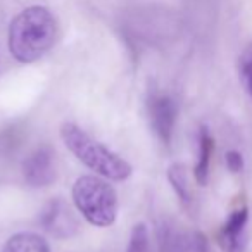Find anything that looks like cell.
<instances>
[{
	"instance_id": "6da1fadb",
	"label": "cell",
	"mask_w": 252,
	"mask_h": 252,
	"mask_svg": "<svg viewBox=\"0 0 252 252\" xmlns=\"http://www.w3.org/2000/svg\"><path fill=\"white\" fill-rule=\"evenodd\" d=\"M57 36V21L45 7L33 5L12 19L9 26V50L19 63H35L43 57Z\"/></svg>"
},
{
	"instance_id": "7a4b0ae2",
	"label": "cell",
	"mask_w": 252,
	"mask_h": 252,
	"mask_svg": "<svg viewBox=\"0 0 252 252\" xmlns=\"http://www.w3.org/2000/svg\"><path fill=\"white\" fill-rule=\"evenodd\" d=\"M61 138L64 145L76 156L78 161H81L102 178L121 182L131 175V166L125 159L119 158L104 144L94 140L74 123H64L61 126Z\"/></svg>"
},
{
	"instance_id": "3957f363",
	"label": "cell",
	"mask_w": 252,
	"mask_h": 252,
	"mask_svg": "<svg viewBox=\"0 0 252 252\" xmlns=\"http://www.w3.org/2000/svg\"><path fill=\"white\" fill-rule=\"evenodd\" d=\"M73 202L94 226H111L118 216V193L100 176H80L73 185Z\"/></svg>"
},
{
	"instance_id": "277c9868",
	"label": "cell",
	"mask_w": 252,
	"mask_h": 252,
	"mask_svg": "<svg viewBox=\"0 0 252 252\" xmlns=\"http://www.w3.org/2000/svg\"><path fill=\"white\" fill-rule=\"evenodd\" d=\"M40 224L49 235L59 240H66L78 233L80 221L73 213L71 206L64 199L57 197L43 206L40 213Z\"/></svg>"
},
{
	"instance_id": "5b68a950",
	"label": "cell",
	"mask_w": 252,
	"mask_h": 252,
	"mask_svg": "<svg viewBox=\"0 0 252 252\" xmlns=\"http://www.w3.org/2000/svg\"><path fill=\"white\" fill-rule=\"evenodd\" d=\"M56 154L49 145L35 149L23 162V176L35 189L49 187L56 180Z\"/></svg>"
},
{
	"instance_id": "8992f818",
	"label": "cell",
	"mask_w": 252,
	"mask_h": 252,
	"mask_svg": "<svg viewBox=\"0 0 252 252\" xmlns=\"http://www.w3.org/2000/svg\"><path fill=\"white\" fill-rule=\"evenodd\" d=\"M149 119L158 138L164 145L171 144L176 123V104L168 95H151L149 98Z\"/></svg>"
},
{
	"instance_id": "52a82bcc",
	"label": "cell",
	"mask_w": 252,
	"mask_h": 252,
	"mask_svg": "<svg viewBox=\"0 0 252 252\" xmlns=\"http://www.w3.org/2000/svg\"><path fill=\"white\" fill-rule=\"evenodd\" d=\"M249 211L245 206L235 209L220 231V244L224 252H245Z\"/></svg>"
},
{
	"instance_id": "ba28073f",
	"label": "cell",
	"mask_w": 252,
	"mask_h": 252,
	"mask_svg": "<svg viewBox=\"0 0 252 252\" xmlns=\"http://www.w3.org/2000/svg\"><path fill=\"white\" fill-rule=\"evenodd\" d=\"M187 233H182L169 221L158 224V249L159 252H185Z\"/></svg>"
},
{
	"instance_id": "9c48e42d",
	"label": "cell",
	"mask_w": 252,
	"mask_h": 252,
	"mask_svg": "<svg viewBox=\"0 0 252 252\" xmlns=\"http://www.w3.org/2000/svg\"><path fill=\"white\" fill-rule=\"evenodd\" d=\"M2 252H50V247L43 237L30 231L16 233L5 242Z\"/></svg>"
},
{
	"instance_id": "30bf717a",
	"label": "cell",
	"mask_w": 252,
	"mask_h": 252,
	"mask_svg": "<svg viewBox=\"0 0 252 252\" xmlns=\"http://www.w3.org/2000/svg\"><path fill=\"white\" fill-rule=\"evenodd\" d=\"M214 151V140L211 137L209 130L206 126H202L199 131V159H197L193 175L199 185H206L207 176H209V164H211V156Z\"/></svg>"
},
{
	"instance_id": "8fae6325",
	"label": "cell",
	"mask_w": 252,
	"mask_h": 252,
	"mask_svg": "<svg viewBox=\"0 0 252 252\" xmlns=\"http://www.w3.org/2000/svg\"><path fill=\"white\" fill-rule=\"evenodd\" d=\"M168 180L171 183L173 190L178 195V199L182 200V204L190 206L192 202V192H190L189 185V175H187V169L183 164H173L168 169Z\"/></svg>"
},
{
	"instance_id": "7c38bea8",
	"label": "cell",
	"mask_w": 252,
	"mask_h": 252,
	"mask_svg": "<svg viewBox=\"0 0 252 252\" xmlns=\"http://www.w3.org/2000/svg\"><path fill=\"white\" fill-rule=\"evenodd\" d=\"M126 252H151V244H149V230L144 223H138L133 226L128 242Z\"/></svg>"
},
{
	"instance_id": "4fadbf2b",
	"label": "cell",
	"mask_w": 252,
	"mask_h": 252,
	"mask_svg": "<svg viewBox=\"0 0 252 252\" xmlns=\"http://www.w3.org/2000/svg\"><path fill=\"white\" fill-rule=\"evenodd\" d=\"M185 252H211L209 242L200 231L187 233V247Z\"/></svg>"
},
{
	"instance_id": "5bb4252c",
	"label": "cell",
	"mask_w": 252,
	"mask_h": 252,
	"mask_svg": "<svg viewBox=\"0 0 252 252\" xmlns=\"http://www.w3.org/2000/svg\"><path fill=\"white\" fill-rule=\"evenodd\" d=\"M240 73H242V80H244L245 88H247V92L252 97V45L249 47V50L245 52V56L242 57Z\"/></svg>"
},
{
	"instance_id": "9a60e30c",
	"label": "cell",
	"mask_w": 252,
	"mask_h": 252,
	"mask_svg": "<svg viewBox=\"0 0 252 252\" xmlns=\"http://www.w3.org/2000/svg\"><path fill=\"white\" fill-rule=\"evenodd\" d=\"M226 166L230 171L240 173L242 168H244V158H242L240 152H237V151L226 152Z\"/></svg>"
}]
</instances>
